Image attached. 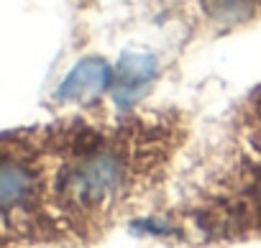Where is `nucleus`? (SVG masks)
<instances>
[{
    "label": "nucleus",
    "mask_w": 261,
    "mask_h": 248,
    "mask_svg": "<svg viewBox=\"0 0 261 248\" xmlns=\"http://www.w3.org/2000/svg\"><path fill=\"white\" fill-rule=\"evenodd\" d=\"M228 126L261 139V85H256L228 115Z\"/></svg>",
    "instance_id": "nucleus-6"
},
{
    "label": "nucleus",
    "mask_w": 261,
    "mask_h": 248,
    "mask_svg": "<svg viewBox=\"0 0 261 248\" xmlns=\"http://www.w3.org/2000/svg\"><path fill=\"white\" fill-rule=\"evenodd\" d=\"M113 74L115 67L102 57H87L67 74V79L54 92V100L77 110H100L102 97L110 95Z\"/></svg>",
    "instance_id": "nucleus-3"
},
{
    "label": "nucleus",
    "mask_w": 261,
    "mask_h": 248,
    "mask_svg": "<svg viewBox=\"0 0 261 248\" xmlns=\"http://www.w3.org/2000/svg\"><path fill=\"white\" fill-rule=\"evenodd\" d=\"M159 77V62L151 54H134L128 51L115 64L110 100L115 105V113H130L141 107L144 97L151 92L154 82Z\"/></svg>",
    "instance_id": "nucleus-4"
},
{
    "label": "nucleus",
    "mask_w": 261,
    "mask_h": 248,
    "mask_svg": "<svg viewBox=\"0 0 261 248\" xmlns=\"http://www.w3.org/2000/svg\"><path fill=\"white\" fill-rule=\"evenodd\" d=\"M192 8L210 36L261 23V0H192Z\"/></svg>",
    "instance_id": "nucleus-5"
},
{
    "label": "nucleus",
    "mask_w": 261,
    "mask_h": 248,
    "mask_svg": "<svg viewBox=\"0 0 261 248\" xmlns=\"http://www.w3.org/2000/svg\"><path fill=\"white\" fill-rule=\"evenodd\" d=\"M182 107H136L108 118L77 110L31 126L46 164L49 240L74 235L97 240L136 197L149 195L190 139Z\"/></svg>",
    "instance_id": "nucleus-1"
},
{
    "label": "nucleus",
    "mask_w": 261,
    "mask_h": 248,
    "mask_svg": "<svg viewBox=\"0 0 261 248\" xmlns=\"http://www.w3.org/2000/svg\"><path fill=\"white\" fill-rule=\"evenodd\" d=\"M205 192L215 197L213 205L195 207L197 215L205 212L200 217L205 240L261 235V139L228 126L225 161Z\"/></svg>",
    "instance_id": "nucleus-2"
}]
</instances>
